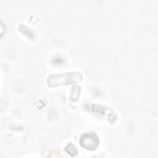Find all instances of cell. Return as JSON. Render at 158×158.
<instances>
[{
    "label": "cell",
    "mask_w": 158,
    "mask_h": 158,
    "mask_svg": "<svg viewBox=\"0 0 158 158\" xmlns=\"http://www.w3.org/2000/svg\"><path fill=\"white\" fill-rule=\"evenodd\" d=\"M83 76L78 72H71L64 73H56L49 75L47 79L49 86H56L64 85L78 83L82 81Z\"/></svg>",
    "instance_id": "cell-1"
},
{
    "label": "cell",
    "mask_w": 158,
    "mask_h": 158,
    "mask_svg": "<svg viewBox=\"0 0 158 158\" xmlns=\"http://www.w3.org/2000/svg\"><path fill=\"white\" fill-rule=\"evenodd\" d=\"M80 143L83 148L88 150L93 151L98 148L99 140L95 132L89 131L85 133L81 136Z\"/></svg>",
    "instance_id": "cell-2"
},
{
    "label": "cell",
    "mask_w": 158,
    "mask_h": 158,
    "mask_svg": "<svg viewBox=\"0 0 158 158\" xmlns=\"http://www.w3.org/2000/svg\"><path fill=\"white\" fill-rule=\"evenodd\" d=\"M80 86H73L71 89L70 98L73 101H77L80 95Z\"/></svg>",
    "instance_id": "cell-3"
},
{
    "label": "cell",
    "mask_w": 158,
    "mask_h": 158,
    "mask_svg": "<svg viewBox=\"0 0 158 158\" xmlns=\"http://www.w3.org/2000/svg\"><path fill=\"white\" fill-rule=\"evenodd\" d=\"M65 150L67 153H69L72 156H76L78 152L76 146L71 143L66 146V147L65 148Z\"/></svg>",
    "instance_id": "cell-4"
}]
</instances>
